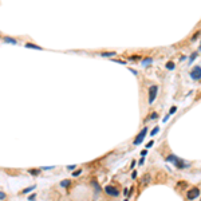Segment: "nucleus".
Returning a JSON list of instances; mask_svg holds the SVG:
<instances>
[{"label": "nucleus", "instance_id": "f257e3e1", "mask_svg": "<svg viewBox=\"0 0 201 201\" xmlns=\"http://www.w3.org/2000/svg\"><path fill=\"white\" fill-rule=\"evenodd\" d=\"M146 134H148V127L145 126V127L141 130V132H139L137 135H135V138H134V141H133L134 146H138V145H141V143L143 142L145 137H146Z\"/></svg>", "mask_w": 201, "mask_h": 201}, {"label": "nucleus", "instance_id": "f03ea898", "mask_svg": "<svg viewBox=\"0 0 201 201\" xmlns=\"http://www.w3.org/2000/svg\"><path fill=\"white\" fill-rule=\"evenodd\" d=\"M197 197H200V189L197 186H193V188L188 189V192H186V198L192 201V200H196Z\"/></svg>", "mask_w": 201, "mask_h": 201}, {"label": "nucleus", "instance_id": "7ed1b4c3", "mask_svg": "<svg viewBox=\"0 0 201 201\" xmlns=\"http://www.w3.org/2000/svg\"><path fill=\"white\" fill-rule=\"evenodd\" d=\"M157 93H158V86L157 85H152L149 87V103H153L157 98Z\"/></svg>", "mask_w": 201, "mask_h": 201}, {"label": "nucleus", "instance_id": "20e7f679", "mask_svg": "<svg viewBox=\"0 0 201 201\" xmlns=\"http://www.w3.org/2000/svg\"><path fill=\"white\" fill-rule=\"evenodd\" d=\"M189 75L192 79H194V81H198L201 79V66H194L193 68L190 70Z\"/></svg>", "mask_w": 201, "mask_h": 201}, {"label": "nucleus", "instance_id": "39448f33", "mask_svg": "<svg viewBox=\"0 0 201 201\" xmlns=\"http://www.w3.org/2000/svg\"><path fill=\"white\" fill-rule=\"evenodd\" d=\"M173 165H174L177 169H185V168H189V166H190V163H188L186 161H184V160H182V158H180V157H177L176 161L173 162Z\"/></svg>", "mask_w": 201, "mask_h": 201}, {"label": "nucleus", "instance_id": "423d86ee", "mask_svg": "<svg viewBox=\"0 0 201 201\" xmlns=\"http://www.w3.org/2000/svg\"><path fill=\"white\" fill-rule=\"evenodd\" d=\"M105 192L109 196H113V197H118L119 196V190L117 188H114V186H111V185H106L105 186Z\"/></svg>", "mask_w": 201, "mask_h": 201}, {"label": "nucleus", "instance_id": "0eeeda50", "mask_svg": "<svg viewBox=\"0 0 201 201\" xmlns=\"http://www.w3.org/2000/svg\"><path fill=\"white\" fill-rule=\"evenodd\" d=\"M91 185H93V188H94V196H95V198L98 197V194H99V192L102 190V188L99 185H98V182L97 181H93L91 182Z\"/></svg>", "mask_w": 201, "mask_h": 201}, {"label": "nucleus", "instance_id": "6e6552de", "mask_svg": "<svg viewBox=\"0 0 201 201\" xmlns=\"http://www.w3.org/2000/svg\"><path fill=\"white\" fill-rule=\"evenodd\" d=\"M3 42L4 43H8V44H17V40H15L13 38H10V36H4Z\"/></svg>", "mask_w": 201, "mask_h": 201}, {"label": "nucleus", "instance_id": "1a4fd4ad", "mask_svg": "<svg viewBox=\"0 0 201 201\" xmlns=\"http://www.w3.org/2000/svg\"><path fill=\"white\" fill-rule=\"evenodd\" d=\"M24 47L26 48H32V50H42V47H39L38 44H34V43H26Z\"/></svg>", "mask_w": 201, "mask_h": 201}, {"label": "nucleus", "instance_id": "9d476101", "mask_svg": "<svg viewBox=\"0 0 201 201\" xmlns=\"http://www.w3.org/2000/svg\"><path fill=\"white\" fill-rule=\"evenodd\" d=\"M101 57H103V58H110V57H114V55H117L114 51H110V52H101L99 54Z\"/></svg>", "mask_w": 201, "mask_h": 201}, {"label": "nucleus", "instance_id": "9b49d317", "mask_svg": "<svg viewBox=\"0 0 201 201\" xmlns=\"http://www.w3.org/2000/svg\"><path fill=\"white\" fill-rule=\"evenodd\" d=\"M176 158H177V156H174V154H169V156L166 157V160H165V161H166V162H172V163H173V162L176 161Z\"/></svg>", "mask_w": 201, "mask_h": 201}, {"label": "nucleus", "instance_id": "f8f14e48", "mask_svg": "<svg viewBox=\"0 0 201 201\" xmlns=\"http://www.w3.org/2000/svg\"><path fill=\"white\" fill-rule=\"evenodd\" d=\"M70 184H71L70 180H62V181H60V186H62V188H68Z\"/></svg>", "mask_w": 201, "mask_h": 201}, {"label": "nucleus", "instance_id": "ddd939ff", "mask_svg": "<svg viewBox=\"0 0 201 201\" xmlns=\"http://www.w3.org/2000/svg\"><path fill=\"white\" fill-rule=\"evenodd\" d=\"M27 173H30V174H32V176H39L40 169H28V170H27Z\"/></svg>", "mask_w": 201, "mask_h": 201}, {"label": "nucleus", "instance_id": "4468645a", "mask_svg": "<svg viewBox=\"0 0 201 201\" xmlns=\"http://www.w3.org/2000/svg\"><path fill=\"white\" fill-rule=\"evenodd\" d=\"M157 118H158V114L156 113V111H153V113L146 118V121H153V119H157Z\"/></svg>", "mask_w": 201, "mask_h": 201}, {"label": "nucleus", "instance_id": "2eb2a0df", "mask_svg": "<svg viewBox=\"0 0 201 201\" xmlns=\"http://www.w3.org/2000/svg\"><path fill=\"white\" fill-rule=\"evenodd\" d=\"M35 188H36V186H35V185H32V186H30V188L23 189V190H22V194H27V193H30V192H31V190H34Z\"/></svg>", "mask_w": 201, "mask_h": 201}, {"label": "nucleus", "instance_id": "dca6fc26", "mask_svg": "<svg viewBox=\"0 0 201 201\" xmlns=\"http://www.w3.org/2000/svg\"><path fill=\"white\" fill-rule=\"evenodd\" d=\"M150 63H153V58H145V59H142V64L143 66H146V64H150Z\"/></svg>", "mask_w": 201, "mask_h": 201}, {"label": "nucleus", "instance_id": "f3484780", "mask_svg": "<svg viewBox=\"0 0 201 201\" xmlns=\"http://www.w3.org/2000/svg\"><path fill=\"white\" fill-rule=\"evenodd\" d=\"M197 55H198L197 52H193V54L190 55V58H189V64H192V63H193V60H194L196 58H197Z\"/></svg>", "mask_w": 201, "mask_h": 201}, {"label": "nucleus", "instance_id": "a211bd4d", "mask_svg": "<svg viewBox=\"0 0 201 201\" xmlns=\"http://www.w3.org/2000/svg\"><path fill=\"white\" fill-rule=\"evenodd\" d=\"M166 68L168 70H173V68H174V63H173V62H168L166 63Z\"/></svg>", "mask_w": 201, "mask_h": 201}, {"label": "nucleus", "instance_id": "6ab92c4d", "mask_svg": "<svg viewBox=\"0 0 201 201\" xmlns=\"http://www.w3.org/2000/svg\"><path fill=\"white\" fill-rule=\"evenodd\" d=\"M200 34H201V32H200V31H197V32H196V34H194L193 36H192V42H194L196 39H197V38H198V36H200Z\"/></svg>", "mask_w": 201, "mask_h": 201}, {"label": "nucleus", "instance_id": "aec40b11", "mask_svg": "<svg viewBox=\"0 0 201 201\" xmlns=\"http://www.w3.org/2000/svg\"><path fill=\"white\" fill-rule=\"evenodd\" d=\"M158 132H160V127H158V126H156V127L153 129V132H152L150 134H152V135H156V134H157Z\"/></svg>", "mask_w": 201, "mask_h": 201}, {"label": "nucleus", "instance_id": "412c9836", "mask_svg": "<svg viewBox=\"0 0 201 201\" xmlns=\"http://www.w3.org/2000/svg\"><path fill=\"white\" fill-rule=\"evenodd\" d=\"M81 173H82V169H78V170H74V173H72V176H74V177H78L79 174H81Z\"/></svg>", "mask_w": 201, "mask_h": 201}, {"label": "nucleus", "instance_id": "4be33fe9", "mask_svg": "<svg viewBox=\"0 0 201 201\" xmlns=\"http://www.w3.org/2000/svg\"><path fill=\"white\" fill-rule=\"evenodd\" d=\"M149 181H150V176L146 174V176L143 177V182H145V184H149Z\"/></svg>", "mask_w": 201, "mask_h": 201}, {"label": "nucleus", "instance_id": "5701e85b", "mask_svg": "<svg viewBox=\"0 0 201 201\" xmlns=\"http://www.w3.org/2000/svg\"><path fill=\"white\" fill-rule=\"evenodd\" d=\"M176 110H177V107H176V106H172V107H170V111H169V115L174 114V113H176Z\"/></svg>", "mask_w": 201, "mask_h": 201}, {"label": "nucleus", "instance_id": "b1692460", "mask_svg": "<svg viewBox=\"0 0 201 201\" xmlns=\"http://www.w3.org/2000/svg\"><path fill=\"white\" fill-rule=\"evenodd\" d=\"M4 198H6V193H4V192L2 190V192H0V200H2V201H3Z\"/></svg>", "mask_w": 201, "mask_h": 201}, {"label": "nucleus", "instance_id": "393cba45", "mask_svg": "<svg viewBox=\"0 0 201 201\" xmlns=\"http://www.w3.org/2000/svg\"><path fill=\"white\" fill-rule=\"evenodd\" d=\"M67 170H71V172L75 170V165H68V166H67Z\"/></svg>", "mask_w": 201, "mask_h": 201}, {"label": "nucleus", "instance_id": "a878e982", "mask_svg": "<svg viewBox=\"0 0 201 201\" xmlns=\"http://www.w3.org/2000/svg\"><path fill=\"white\" fill-rule=\"evenodd\" d=\"M129 193H130V192H129V189H127V188H126V189L123 190V196H126V197H129V196H130Z\"/></svg>", "mask_w": 201, "mask_h": 201}, {"label": "nucleus", "instance_id": "bb28decb", "mask_svg": "<svg viewBox=\"0 0 201 201\" xmlns=\"http://www.w3.org/2000/svg\"><path fill=\"white\" fill-rule=\"evenodd\" d=\"M153 143H154V141H149V142H148V145H146V149L152 148V146H153Z\"/></svg>", "mask_w": 201, "mask_h": 201}, {"label": "nucleus", "instance_id": "cd10ccee", "mask_svg": "<svg viewBox=\"0 0 201 201\" xmlns=\"http://www.w3.org/2000/svg\"><path fill=\"white\" fill-rule=\"evenodd\" d=\"M43 170H51V169H54V166H44V168H42Z\"/></svg>", "mask_w": 201, "mask_h": 201}, {"label": "nucleus", "instance_id": "c85d7f7f", "mask_svg": "<svg viewBox=\"0 0 201 201\" xmlns=\"http://www.w3.org/2000/svg\"><path fill=\"white\" fill-rule=\"evenodd\" d=\"M35 197H36V194L34 193V194H31L30 197H28V200H30V201H34V200H35Z\"/></svg>", "mask_w": 201, "mask_h": 201}, {"label": "nucleus", "instance_id": "c756f323", "mask_svg": "<svg viewBox=\"0 0 201 201\" xmlns=\"http://www.w3.org/2000/svg\"><path fill=\"white\" fill-rule=\"evenodd\" d=\"M146 154H148V150H146V149H143V150L141 152V156H142V157H145Z\"/></svg>", "mask_w": 201, "mask_h": 201}, {"label": "nucleus", "instance_id": "7c9ffc66", "mask_svg": "<svg viewBox=\"0 0 201 201\" xmlns=\"http://www.w3.org/2000/svg\"><path fill=\"white\" fill-rule=\"evenodd\" d=\"M143 162H145V157H142L141 160L138 161V163H139V165H143Z\"/></svg>", "mask_w": 201, "mask_h": 201}, {"label": "nucleus", "instance_id": "2f4dec72", "mask_svg": "<svg viewBox=\"0 0 201 201\" xmlns=\"http://www.w3.org/2000/svg\"><path fill=\"white\" fill-rule=\"evenodd\" d=\"M114 62H117V63H121V64H125V63H126L125 60H118V59H115Z\"/></svg>", "mask_w": 201, "mask_h": 201}, {"label": "nucleus", "instance_id": "473e14b6", "mask_svg": "<svg viewBox=\"0 0 201 201\" xmlns=\"http://www.w3.org/2000/svg\"><path fill=\"white\" fill-rule=\"evenodd\" d=\"M132 177H133V178H137V172H135V170L132 173Z\"/></svg>", "mask_w": 201, "mask_h": 201}, {"label": "nucleus", "instance_id": "72a5a7b5", "mask_svg": "<svg viewBox=\"0 0 201 201\" xmlns=\"http://www.w3.org/2000/svg\"><path fill=\"white\" fill-rule=\"evenodd\" d=\"M129 59L130 60H137V59H139V57H130Z\"/></svg>", "mask_w": 201, "mask_h": 201}, {"label": "nucleus", "instance_id": "f704fd0d", "mask_svg": "<svg viewBox=\"0 0 201 201\" xmlns=\"http://www.w3.org/2000/svg\"><path fill=\"white\" fill-rule=\"evenodd\" d=\"M129 70H130V72H133V74H134V75H137V74H138V72L135 71V70H133V68H129Z\"/></svg>", "mask_w": 201, "mask_h": 201}, {"label": "nucleus", "instance_id": "c9c22d12", "mask_svg": "<svg viewBox=\"0 0 201 201\" xmlns=\"http://www.w3.org/2000/svg\"><path fill=\"white\" fill-rule=\"evenodd\" d=\"M168 119H169V115H165V118H163L162 121H163V122H168Z\"/></svg>", "mask_w": 201, "mask_h": 201}, {"label": "nucleus", "instance_id": "e433bc0d", "mask_svg": "<svg viewBox=\"0 0 201 201\" xmlns=\"http://www.w3.org/2000/svg\"><path fill=\"white\" fill-rule=\"evenodd\" d=\"M198 51H201V43H200V47H198Z\"/></svg>", "mask_w": 201, "mask_h": 201}, {"label": "nucleus", "instance_id": "4c0bfd02", "mask_svg": "<svg viewBox=\"0 0 201 201\" xmlns=\"http://www.w3.org/2000/svg\"><path fill=\"white\" fill-rule=\"evenodd\" d=\"M200 201H201V200H200Z\"/></svg>", "mask_w": 201, "mask_h": 201}]
</instances>
